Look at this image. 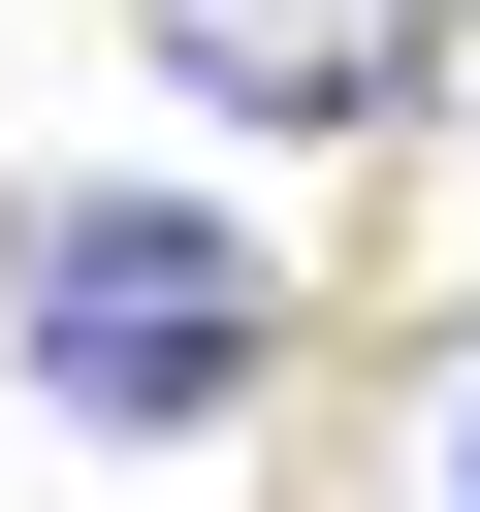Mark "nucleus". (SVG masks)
I'll use <instances>...</instances> for the list:
<instances>
[{"instance_id": "obj_1", "label": "nucleus", "mask_w": 480, "mask_h": 512, "mask_svg": "<svg viewBox=\"0 0 480 512\" xmlns=\"http://www.w3.org/2000/svg\"><path fill=\"white\" fill-rule=\"evenodd\" d=\"M0 352H32L96 448H192V416L256 384V256H224L192 192H0Z\"/></svg>"}, {"instance_id": "obj_3", "label": "nucleus", "mask_w": 480, "mask_h": 512, "mask_svg": "<svg viewBox=\"0 0 480 512\" xmlns=\"http://www.w3.org/2000/svg\"><path fill=\"white\" fill-rule=\"evenodd\" d=\"M416 512H480V320L416 352Z\"/></svg>"}, {"instance_id": "obj_2", "label": "nucleus", "mask_w": 480, "mask_h": 512, "mask_svg": "<svg viewBox=\"0 0 480 512\" xmlns=\"http://www.w3.org/2000/svg\"><path fill=\"white\" fill-rule=\"evenodd\" d=\"M128 32H160L192 96H256V128H384L416 64H480L448 0H128Z\"/></svg>"}, {"instance_id": "obj_4", "label": "nucleus", "mask_w": 480, "mask_h": 512, "mask_svg": "<svg viewBox=\"0 0 480 512\" xmlns=\"http://www.w3.org/2000/svg\"><path fill=\"white\" fill-rule=\"evenodd\" d=\"M448 32H480V0H448Z\"/></svg>"}]
</instances>
